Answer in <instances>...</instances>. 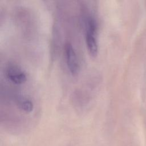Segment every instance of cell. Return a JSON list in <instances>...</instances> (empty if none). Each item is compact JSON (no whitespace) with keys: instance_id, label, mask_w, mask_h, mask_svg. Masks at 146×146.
<instances>
[{"instance_id":"obj_1","label":"cell","mask_w":146,"mask_h":146,"mask_svg":"<svg viewBox=\"0 0 146 146\" xmlns=\"http://www.w3.org/2000/svg\"><path fill=\"white\" fill-rule=\"evenodd\" d=\"M98 24L96 20L92 16L87 18L86 23V42L90 54L95 57L98 53V43L97 40Z\"/></svg>"},{"instance_id":"obj_2","label":"cell","mask_w":146,"mask_h":146,"mask_svg":"<svg viewBox=\"0 0 146 146\" xmlns=\"http://www.w3.org/2000/svg\"><path fill=\"white\" fill-rule=\"evenodd\" d=\"M64 52L67 67L73 76H76L80 71V66L75 51L70 43H66L64 46Z\"/></svg>"},{"instance_id":"obj_3","label":"cell","mask_w":146,"mask_h":146,"mask_svg":"<svg viewBox=\"0 0 146 146\" xmlns=\"http://www.w3.org/2000/svg\"><path fill=\"white\" fill-rule=\"evenodd\" d=\"M5 76L15 84H22L26 82L27 76L23 70L15 64H9L5 68Z\"/></svg>"},{"instance_id":"obj_4","label":"cell","mask_w":146,"mask_h":146,"mask_svg":"<svg viewBox=\"0 0 146 146\" xmlns=\"http://www.w3.org/2000/svg\"><path fill=\"white\" fill-rule=\"evenodd\" d=\"M16 104L19 109L26 113L31 112L34 109L33 102L26 96H18L16 100Z\"/></svg>"}]
</instances>
